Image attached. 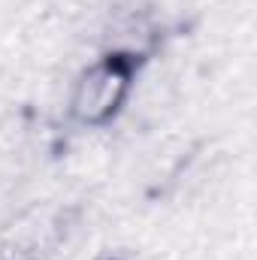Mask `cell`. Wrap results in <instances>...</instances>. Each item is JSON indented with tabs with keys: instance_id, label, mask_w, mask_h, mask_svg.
Here are the masks:
<instances>
[{
	"instance_id": "obj_1",
	"label": "cell",
	"mask_w": 257,
	"mask_h": 260,
	"mask_svg": "<svg viewBox=\"0 0 257 260\" xmlns=\"http://www.w3.org/2000/svg\"><path fill=\"white\" fill-rule=\"evenodd\" d=\"M127 91V70L118 61H106V64L91 67L82 82L76 85V97H73V109L79 118L85 121H103L118 100Z\"/></svg>"
}]
</instances>
